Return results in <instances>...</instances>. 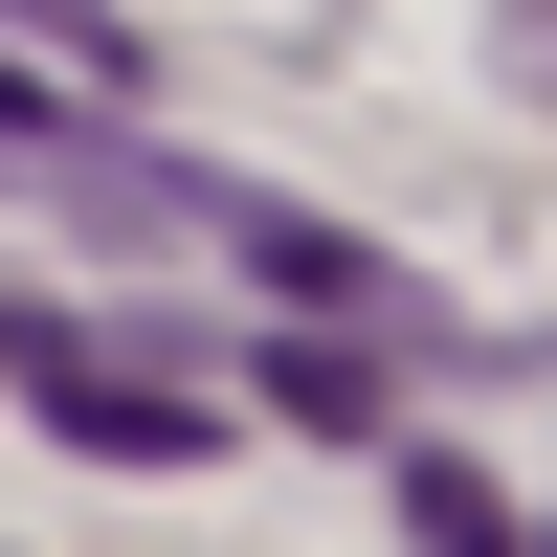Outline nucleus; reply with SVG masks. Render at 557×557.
Masks as SVG:
<instances>
[{
    "label": "nucleus",
    "instance_id": "4",
    "mask_svg": "<svg viewBox=\"0 0 557 557\" xmlns=\"http://www.w3.org/2000/svg\"><path fill=\"white\" fill-rule=\"evenodd\" d=\"M513 67H535V89H557V0H513Z\"/></svg>",
    "mask_w": 557,
    "mask_h": 557
},
{
    "label": "nucleus",
    "instance_id": "5",
    "mask_svg": "<svg viewBox=\"0 0 557 557\" xmlns=\"http://www.w3.org/2000/svg\"><path fill=\"white\" fill-rule=\"evenodd\" d=\"M0 357H45V335H0Z\"/></svg>",
    "mask_w": 557,
    "mask_h": 557
},
{
    "label": "nucleus",
    "instance_id": "3",
    "mask_svg": "<svg viewBox=\"0 0 557 557\" xmlns=\"http://www.w3.org/2000/svg\"><path fill=\"white\" fill-rule=\"evenodd\" d=\"M0 23H45V45H67V67H112V23H89V0H0Z\"/></svg>",
    "mask_w": 557,
    "mask_h": 557
},
{
    "label": "nucleus",
    "instance_id": "2",
    "mask_svg": "<svg viewBox=\"0 0 557 557\" xmlns=\"http://www.w3.org/2000/svg\"><path fill=\"white\" fill-rule=\"evenodd\" d=\"M401 513H424V557H513V513H491V491L446 469V446H424V469H401Z\"/></svg>",
    "mask_w": 557,
    "mask_h": 557
},
{
    "label": "nucleus",
    "instance_id": "1",
    "mask_svg": "<svg viewBox=\"0 0 557 557\" xmlns=\"http://www.w3.org/2000/svg\"><path fill=\"white\" fill-rule=\"evenodd\" d=\"M45 424H67V446H112V469H178V446H201V401H178V380H134V357H45Z\"/></svg>",
    "mask_w": 557,
    "mask_h": 557
}]
</instances>
